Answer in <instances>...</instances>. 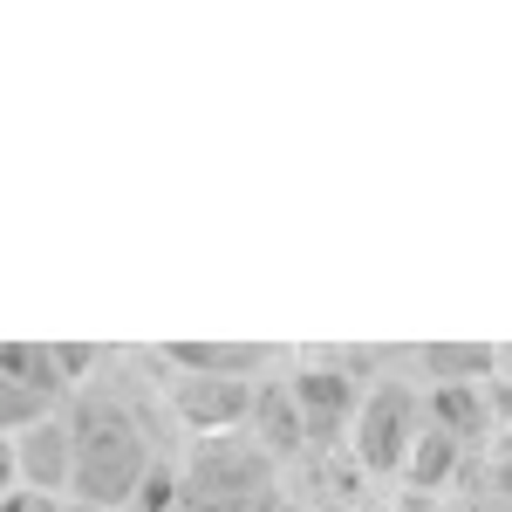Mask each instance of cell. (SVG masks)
I'll return each mask as SVG.
<instances>
[{
	"mask_svg": "<svg viewBox=\"0 0 512 512\" xmlns=\"http://www.w3.org/2000/svg\"><path fill=\"white\" fill-rule=\"evenodd\" d=\"M178 512H185V506H178Z\"/></svg>",
	"mask_w": 512,
	"mask_h": 512,
	"instance_id": "obj_11",
	"label": "cell"
},
{
	"mask_svg": "<svg viewBox=\"0 0 512 512\" xmlns=\"http://www.w3.org/2000/svg\"><path fill=\"white\" fill-rule=\"evenodd\" d=\"M171 362H178L185 376H246V383H253V369H260L267 355H253V349H171Z\"/></svg>",
	"mask_w": 512,
	"mask_h": 512,
	"instance_id": "obj_8",
	"label": "cell"
},
{
	"mask_svg": "<svg viewBox=\"0 0 512 512\" xmlns=\"http://www.w3.org/2000/svg\"><path fill=\"white\" fill-rule=\"evenodd\" d=\"M287 390H294V403H301L308 437H349L355 410H362V396H369V390H355V376H342V369H301Z\"/></svg>",
	"mask_w": 512,
	"mask_h": 512,
	"instance_id": "obj_6",
	"label": "cell"
},
{
	"mask_svg": "<svg viewBox=\"0 0 512 512\" xmlns=\"http://www.w3.org/2000/svg\"><path fill=\"white\" fill-rule=\"evenodd\" d=\"M424 431H431V396L410 390V383H369L362 410H355V431H349V458L376 478H403Z\"/></svg>",
	"mask_w": 512,
	"mask_h": 512,
	"instance_id": "obj_3",
	"label": "cell"
},
{
	"mask_svg": "<svg viewBox=\"0 0 512 512\" xmlns=\"http://www.w3.org/2000/svg\"><path fill=\"white\" fill-rule=\"evenodd\" d=\"M0 383H7V437L76 410V396H82L62 349L55 342H21V335L0 349Z\"/></svg>",
	"mask_w": 512,
	"mask_h": 512,
	"instance_id": "obj_4",
	"label": "cell"
},
{
	"mask_svg": "<svg viewBox=\"0 0 512 512\" xmlns=\"http://www.w3.org/2000/svg\"><path fill=\"white\" fill-rule=\"evenodd\" d=\"M7 492H35V499H76V417H48L7 437Z\"/></svg>",
	"mask_w": 512,
	"mask_h": 512,
	"instance_id": "obj_5",
	"label": "cell"
},
{
	"mask_svg": "<svg viewBox=\"0 0 512 512\" xmlns=\"http://www.w3.org/2000/svg\"><path fill=\"white\" fill-rule=\"evenodd\" d=\"M465 512H512V506H506V499H472Z\"/></svg>",
	"mask_w": 512,
	"mask_h": 512,
	"instance_id": "obj_10",
	"label": "cell"
},
{
	"mask_svg": "<svg viewBox=\"0 0 512 512\" xmlns=\"http://www.w3.org/2000/svg\"><path fill=\"white\" fill-rule=\"evenodd\" d=\"M485 499L512 506V444H492V458H485Z\"/></svg>",
	"mask_w": 512,
	"mask_h": 512,
	"instance_id": "obj_9",
	"label": "cell"
},
{
	"mask_svg": "<svg viewBox=\"0 0 512 512\" xmlns=\"http://www.w3.org/2000/svg\"><path fill=\"white\" fill-rule=\"evenodd\" d=\"M458 458H465V444H458V437L451 431H424V444H417V451H410V465H403V478H410V492H437V485H444V478L458 472Z\"/></svg>",
	"mask_w": 512,
	"mask_h": 512,
	"instance_id": "obj_7",
	"label": "cell"
},
{
	"mask_svg": "<svg viewBox=\"0 0 512 512\" xmlns=\"http://www.w3.org/2000/svg\"><path fill=\"white\" fill-rule=\"evenodd\" d=\"M280 458L253 431L198 437L178 458V506L185 512H274Z\"/></svg>",
	"mask_w": 512,
	"mask_h": 512,
	"instance_id": "obj_2",
	"label": "cell"
},
{
	"mask_svg": "<svg viewBox=\"0 0 512 512\" xmlns=\"http://www.w3.org/2000/svg\"><path fill=\"white\" fill-rule=\"evenodd\" d=\"M69 417H76V499L103 512H137L144 485L171 465L158 451V437L110 390H82Z\"/></svg>",
	"mask_w": 512,
	"mask_h": 512,
	"instance_id": "obj_1",
	"label": "cell"
}]
</instances>
